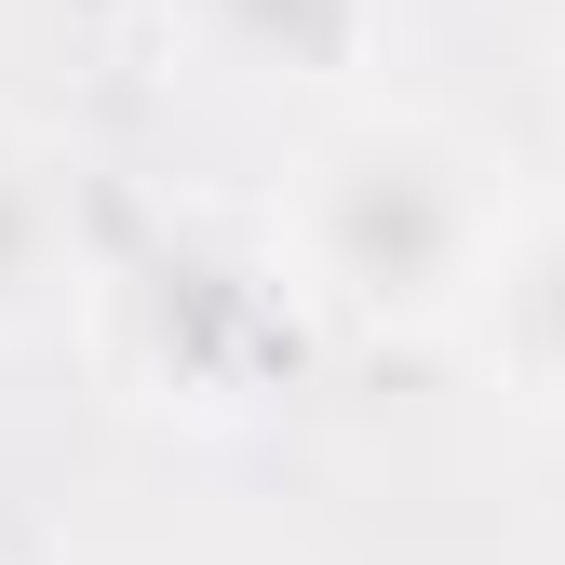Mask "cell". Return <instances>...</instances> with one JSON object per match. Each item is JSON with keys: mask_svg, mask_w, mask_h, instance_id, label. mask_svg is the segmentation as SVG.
<instances>
[{"mask_svg": "<svg viewBox=\"0 0 565 565\" xmlns=\"http://www.w3.org/2000/svg\"><path fill=\"white\" fill-rule=\"evenodd\" d=\"M41 256H54V202H41V162L0 135V323L41 297Z\"/></svg>", "mask_w": 565, "mask_h": 565, "instance_id": "obj_4", "label": "cell"}, {"mask_svg": "<svg viewBox=\"0 0 565 565\" xmlns=\"http://www.w3.org/2000/svg\"><path fill=\"white\" fill-rule=\"evenodd\" d=\"M499 323H512V364H525L539 391H565V230H539V243L512 256Z\"/></svg>", "mask_w": 565, "mask_h": 565, "instance_id": "obj_3", "label": "cell"}, {"mask_svg": "<svg viewBox=\"0 0 565 565\" xmlns=\"http://www.w3.org/2000/svg\"><path fill=\"white\" fill-rule=\"evenodd\" d=\"M297 230H310V282L337 310L445 323L471 297V269H484V189H471V162L445 149V135L377 121V135H350V149H323Z\"/></svg>", "mask_w": 565, "mask_h": 565, "instance_id": "obj_1", "label": "cell"}, {"mask_svg": "<svg viewBox=\"0 0 565 565\" xmlns=\"http://www.w3.org/2000/svg\"><path fill=\"white\" fill-rule=\"evenodd\" d=\"M202 41L256 82H337L364 54V0H202Z\"/></svg>", "mask_w": 565, "mask_h": 565, "instance_id": "obj_2", "label": "cell"}]
</instances>
